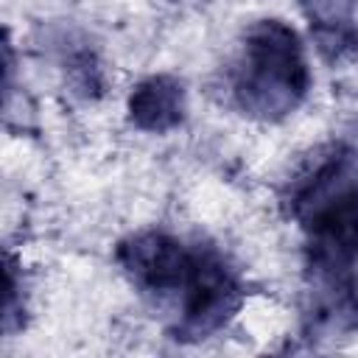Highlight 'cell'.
Listing matches in <instances>:
<instances>
[{"instance_id": "cell-1", "label": "cell", "mask_w": 358, "mask_h": 358, "mask_svg": "<svg viewBox=\"0 0 358 358\" xmlns=\"http://www.w3.org/2000/svg\"><path fill=\"white\" fill-rule=\"evenodd\" d=\"M291 215L308 235L310 268L341 277L358 260V162L333 148L291 185Z\"/></svg>"}, {"instance_id": "cell-2", "label": "cell", "mask_w": 358, "mask_h": 358, "mask_svg": "<svg viewBox=\"0 0 358 358\" xmlns=\"http://www.w3.org/2000/svg\"><path fill=\"white\" fill-rule=\"evenodd\" d=\"M310 84L299 36L282 20H260L246 31L235 98L260 120H280L299 106Z\"/></svg>"}, {"instance_id": "cell-3", "label": "cell", "mask_w": 358, "mask_h": 358, "mask_svg": "<svg viewBox=\"0 0 358 358\" xmlns=\"http://www.w3.org/2000/svg\"><path fill=\"white\" fill-rule=\"evenodd\" d=\"M241 285L235 271L213 249H193V263L182 285V336L204 338L238 308Z\"/></svg>"}, {"instance_id": "cell-4", "label": "cell", "mask_w": 358, "mask_h": 358, "mask_svg": "<svg viewBox=\"0 0 358 358\" xmlns=\"http://www.w3.org/2000/svg\"><path fill=\"white\" fill-rule=\"evenodd\" d=\"M123 271L148 294H182L193 252L165 232H140L117 246Z\"/></svg>"}, {"instance_id": "cell-5", "label": "cell", "mask_w": 358, "mask_h": 358, "mask_svg": "<svg viewBox=\"0 0 358 358\" xmlns=\"http://www.w3.org/2000/svg\"><path fill=\"white\" fill-rule=\"evenodd\" d=\"M129 120L140 131H171L185 117V90L171 76L143 78L129 95Z\"/></svg>"}, {"instance_id": "cell-6", "label": "cell", "mask_w": 358, "mask_h": 358, "mask_svg": "<svg viewBox=\"0 0 358 358\" xmlns=\"http://www.w3.org/2000/svg\"><path fill=\"white\" fill-rule=\"evenodd\" d=\"M316 50L327 59V62H344L347 56H352L358 50V28L352 22H341V25H313L310 28Z\"/></svg>"}, {"instance_id": "cell-7", "label": "cell", "mask_w": 358, "mask_h": 358, "mask_svg": "<svg viewBox=\"0 0 358 358\" xmlns=\"http://www.w3.org/2000/svg\"><path fill=\"white\" fill-rule=\"evenodd\" d=\"M305 17L313 25H341V22H352V11L358 6V0H299Z\"/></svg>"}]
</instances>
